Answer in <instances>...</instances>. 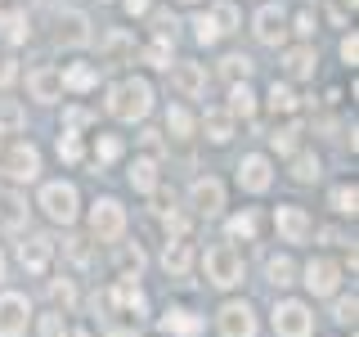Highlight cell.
Wrapping results in <instances>:
<instances>
[{
    "label": "cell",
    "instance_id": "obj_5",
    "mask_svg": "<svg viewBox=\"0 0 359 337\" xmlns=\"http://www.w3.org/2000/svg\"><path fill=\"white\" fill-rule=\"evenodd\" d=\"M0 171H5L14 185H32V180L41 176V149L32 140H14L0 157Z\"/></svg>",
    "mask_w": 359,
    "mask_h": 337
},
{
    "label": "cell",
    "instance_id": "obj_25",
    "mask_svg": "<svg viewBox=\"0 0 359 337\" xmlns=\"http://www.w3.org/2000/svg\"><path fill=\"white\" fill-rule=\"evenodd\" d=\"M202 131H207L211 144H229L233 140V117L224 108H207L202 112Z\"/></svg>",
    "mask_w": 359,
    "mask_h": 337
},
{
    "label": "cell",
    "instance_id": "obj_50",
    "mask_svg": "<svg viewBox=\"0 0 359 337\" xmlns=\"http://www.w3.org/2000/svg\"><path fill=\"white\" fill-rule=\"evenodd\" d=\"M149 5L153 0H121V9H126L130 18H140V14H149Z\"/></svg>",
    "mask_w": 359,
    "mask_h": 337
},
{
    "label": "cell",
    "instance_id": "obj_18",
    "mask_svg": "<svg viewBox=\"0 0 359 337\" xmlns=\"http://www.w3.org/2000/svg\"><path fill=\"white\" fill-rule=\"evenodd\" d=\"M108 301H112V306H121V310H130L135 319H144V315H149V297H144V288L135 284L130 275H121L117 284H112V292H108Z\"/></svg>",
    "mask_w": 359,
    "mask_h": 337
},
{
    "label": "cell",
    "instance_id": "obj_40",
    "mask_svg": "<svg viewBox=\"0 0 359 337\" xmlns=\"http://www.w3.org/2000/svg\"><path fill=\"white\" fill-rule=\"evenodd\" d=\"M59 157H63V162L67 166H76V162H81V157H86V144H81V135H59Z\"/></svg>",
    "mask_w": 359,
    "mask_h": 337
},
{
    "label": "cell",
    "instance_id": "obj_53",
    "mask_svg": "<svg viewBox=\"0 0 359 337\" xmlns=\"http://www.w3.org/2000/svg\"><path fill=\"white\" fill-rule=\"evenodd\" d=\"M0 279H5V252H0Z\"/></svg>",
    "mask_w": 359,
    "mask_h": 337
},
{
    "label": "cell",
    "instance_id": "obj_8",
    "mask_svg": "<svg viewBox=\"0 0 359 337\" xmlns=\"http://www.w3.org/2000/svg\"><path fill=\"white\" fill-rule=\"evenodd\" d=\"M274 230L283 243H306L314 234V220L306 207H297V202H283V207H274Z\"/></svg>",
    "mask_w": 359,
    "mask_h": 337
},
{
    "label": "cell",
    "instance_id": "obj_46",
    "mask_svg": "<svg viewBox=\"0 0 359 337\" xmlns=\"http://www.w3.org/2000/svg\"><path fill=\"white\" fill-rule=\"evenodd\" d=\"M341 63L346 67L359 63V37H355V32H351V37H341Z\"/></svg>",
    "mask_w": 359,
    "mask_h": 337
},
{
    "label": "cell",
    "instance_id": "obj_30",
    "mask_svg": "<svg viewBox=\"0 0 359 337\" xmlns=\"http://www.w3.org/2000/svg\"><path fill=\"white\" fill-rule=\"evenodd\" d=\"M319 176H323V162L314 153H292V180L297 185H314Z\"/></svg>",
    "mask_w": 359,
    "mask_h": 337
},
{
    "label": "cell",
    "instance_id": "obj_33",
    "mask_svg": "<svg viewBox=\"0 0 359 337\" xmlns=\"http://www.w3.org/2000/svg\"><path fill=\"white\" fill-rule=\"evenodd\" d=\"M166 135H171V140H189V135H194V112L189 108H166Z\"/></svg>",
    "mask_w": 359,
    "mask_h": 337
},
{
    "label": "cell",
    "instance_id": "obj_44",
    "mask_svg": "<svg viewBox=\"0 0 359 337\" xmlns=\"http://www.w3.org/2000/svg\"><path fill=\"white\" fill-rule=\"evenodd\" d=\"M86 121H90V112H86V108H67V112H63V131H67V135H76V131L86 126Z\"/></svg>",
    "mask_w": 359,
    "mask_h": 337
},
{
    "label": "cell",
    "instance_id": "obj_49",
    "mask_svg": "<svg viewBox=\"0 0 359 337\" xmlns=\"http://www.w3.org/2000/svg\"><path fill=\"white\" fill-rule=\"evenodd\" d=\"M292 32L297 37H314V14H297L292 18Z\"/></svg>",
    "mask_w": 359,
    "mask_h": 337
},
{
    "label": "cell",
    "instance_id": "obj_54",
    "mask_svg": "<svg viewBox=\"0 0 359 337\" xmlns=\"http://www.w3.org/2000/svg\"><path fill=\"white\" fill-rule=\"evenodd\" d=\"M67 337H90V333H67Z\"/></svg>",
    "mask_w": 359,
    "mask_h": 337
},
{
    "label": "cell",
    "instance_id": "obj_26",
    "mask_svg": "<svg viewBox=\"0 0 359 337\" xmlns=\"http://www.w3.org/2000/svg\"><path fill=\"white\" fill-rule=\"evenodd\" d=\"M297 275H301V270H297V261H292L287 252H274V256L265 261V279H269L274 288H292V284H297Z\"/></svg>",
    "mask_w": 359,
    "mask_h": 337
},
{
    "label": "cell",
    "instance_id": "obj_35",
    "mask_svg": "<svg viewBox=\"0 0 359 337\" xmlns=\"http://www.w3.org/2000/svg\"><path fill=\"white\" fill-rule=\"evenodd\" d=\"M229 239H243V243L256 239V211L252 207H243V211H233V216H229Z\"/></svg>",
    "mask_w": 359,
    "mask_h": 337
},
{
    "label": "cell",
    "instance_id": "obj_6",
    "mask_svg": "<svg viewBox=\"0 0 359 337\" xmlns=\"http://www.w3.org/2000/svg\"><path fill=\"white\" fill-rule=\"evenodd\" d=\"M269 324H274L278 337H310L314 333V310L306 301H274V315H269Z\"/></svg>",
    "mask_w": 359,
    "mask_h": 337
},
{
    "label": "cell",
    "instance_id": "obj_23",
    "mask_svg": "<svg viewBox=\"0 0 359 337\" xmlns=\"http://www.w3.org/2000/svg\"><path fill=\"white\" fill-rule=\"evenodd\" d=\"M162 265H166V275H189V265H194V243L189 239H171L166 243V252H162Z\"/></svg>",
    "mask_w": 359,
    "mask_h": 337
},
{
    "label": "cell",
    "instance_id": "obj_20",
    "mask_svg": "<svg viewBox=\"0 0 359 337\" xmlns=\"http://www.w3.org/2000/svg\"><path fill=\"white\" fill-rule=\"evenodd\" d=\"M314 67H319L314 45H292V50H283V72L292 77V81H310Z\"/></svg>",
    "mask_w": 359,
    "mask_h": 337
},
{
    "label": "cell",
    "instance_id": "obj_55",
    "mask_svg": "<svg viewBox=\"0 0 359 337\" xmlns=\"http://www.w3.org/2000/svg\"><path fill=\"white\" fill-rule=\"evenodd\" d=\"M180 5H198V0H180Z\"/></svg>",
    "mask_w": 359,
    "mask_h": 337
},
{
    "label": "cell",
    "instance_id": "obj_32",
    "mask_svg": "<svg viewBox=\"0 0 359 337\" xmlns=\"http://www.w3.org/2000/svg\"><path fill=\"white\" fill-rule=\"evenodd\" d=\"M328 207L337 211V216H355V211H359V189L355 185H337L328 194Z\"/></svg>",
    "mask_w": 359,
    "mask_h": 337
},
{
    "label": "cell",
    "instance_id": "obj_42",
    "mask_svg": "<svg viewBox=\"0 0 359 337\" xmlns=\"http://www.w3.org/2000/svg\"><path fill=\"white\" fill-rule=\"evenodd\" d=\"M194 41H198V45H216V41H220L216 22H211L207 14H198V18H194Z\"/></svg>",
    "mask_w": 359,
    "mask_h": 337
},
{
    "label": "cell",
    "instance_id": "obj_56",
    "mask_svg": "<svg viewBox=\"0 0 359 337\" xmlns=\"http://www.w3.org/2000/svg\"><path fill=\"white\" fill-rule=\"evenodd\" d=\"M346 5H351V9H355V0H346Z\"/></svg>",
    "mask_w": 359,
    "mask_h": 337
},
{
    "label": "cell",
    "instance_id": "obj_36",
    "mask_svg": "<svg viewBox=\"0 0 359 337\" xmlns=\"http://www.w3.org/2000/svg\"><path fill=\"white\" fill-rule=\"evenodd\" d=\"M265 104L274 108V112H297V90H292L287 81H274V86H269V95H265Z\"/></svg>",
    "mask_w": 359,
    "mask_h": 337
},
{
    "label": "cell",
    "instance_id": "obj_16",
    "mask_svg": "<svg viewBox=\"0 0 359 337\" xmlns=\"http://www.w3.org/2000/svg\"><path fill=\"white\" fill-rule=\"evenodd\" d=\"M18 261H22V270H27V275H45V270H50V261H54V243L41 239V234H27V239L18 243Z\"/></svg>",
    "mask_w": 359,
    "mask_h": 337
},
{
    "label": "cell",
    "instance_id": "obj_38",
    "mask_svg": "<svg viewBox=\"0 0 359 337\" xmlns=\"http://www.w3.org/2000/svg\"><path fill=\"white\" fill-rule=\"evenodd\" d=\"M36 333H41V337H67L72 329H67V315H63V310H50V315H41Z\"/></svg>",
    "mask_w": 359,
    "mask_h": 337
},
{
    "label": "cell",
    "instance_id": "obj_2",
    "mask_svg": "<svg viewBox=\"0 0 359 337\" xmlns=\"http://www.w3.org/2000/svg\"><path fill=\"white\" fill-rule=\"evenodd\" d=\"M202 275H207L211 288H238L243 284V256L233 243H211L207 252H202Z\"/></svg>",
    "mask_w": 359,
    "mask_h": 337
},
{
    "label": "cell",
    "instance_id": "obj_45",
    "mask_svg": "<svg viewBox=\"0 0 359 337\" xmlns=\"http://www.w3.org/2000/svg\"><path fill=\"white\" fill-rule=\"evenodd\" d=\"M14 77H18V59L14 54H0V90L14 86Z\"/></svg>",
    "mask_w": 359,
    "mask_h": 337
},
{
    "label": "cell",
    "instance_id": "obj_48",
    "mask_svg": "<svg viewBox=\"0 0 359 337\" xmlns=\"http://www.w3.org/2000/svg\"><path fill=\"white\" fill-rule=\"evenodd\" d=\"M140 144L149 149V157H157L162 153V131H140Z\"/></svg>",
    "mask_w": 359,
    "mask_h": 337
},
{
    "label": "cell",
    "instance_id": "obj_1",
    "mask_svg": "<svg viewBox=\"0 0 359 337\" xmlns=\"http://www.w3.org/2000/svg\"><path fill=\"white\" fill-rule=\"evenodd\" d=\"M108 117L117 121H144L153 112V81L149 77H126V81H117L108 90Z\"/></svg>",
    "mask_w": 359,
    "mask_h": 337
},
{
    "label": "cell",
    "instance_id": "obj_47",
    "mask_svg": "<svg viewBox=\"0 0 359 337\" xmlns=\"http://www.w3.org/2000/svg\"><path fill=\"white\" fill-rule=\"evenodd\" d=\"M67 256H72L76 265H90V247H86V239H67Z\"/></svg>",
    "mask_w": 359,
    "mask_h": 337
},
{
    "label": "cell",
    "instance_id": "obj_41",
    "mask_svg": "<svg viewBox=\"0 0 359 337\" xmlns=\"http://www.w3.org/2000/svg\"><path fill=\"white\" fill-rule=\"evenodd\" d=\"M117 157H121V140L117 135H99L95 140V162L108 166V162H117Z\"/></svg>",
    "mask_w": 359,
    "mask_h": 337
},
{
    "label": "cell",
    "instance_id": "obj_37",
    "mask_svg": "<svg viewBox=\"0 0 359 337\" xmlns=\"http://www.w3.org/2000/svg\"><path fill=\"white\" fill-rule=\"evenodd\" d=\"M50 297H54V306L67 315L76 306V284H72V279H50Z\"/></svg>",
    "mask_w": 359,
    "mask_h": 337
},
{
    "label": "cell",
    "instance_id": "obj_29",
    "mask_svg": "<svg viewBox=\"0 0 359 337\" xmlns=\"http://www.w3.org/2000/svg\"><path fill=\"white\" fill-rule=\"evenodd\" d=\"M207 18H211V22H216V32H220V37H229V32H238V27H243V18H238V9H233V5H229V0H216V5H211V9H207Z\"/></svg>",
    "mask_w": 359,
    "mask_h": 337
},
{
    "label": "cell",
    "instance_id": "obj_21",
    "mask_svg": "<svg viewBox=\"0 0 359 337\" xmlns=\"http://www.w3.org/2000/svg\"><path fill=\"white\" fill-rule=\"evenodd\" d=\"M27 37H32L27 9H0V41H5V45H22Z\"/></svg>",
    "mask_w": 359,
    "mask_h": 337
},
{
    "label": "cell",
    "instance_id": "obj_14",
    "mask_svg": "<svg viewBox=\"0 0 359 337\" xmlns=\"http://www.w3.org/2000/svg\"><path fill=\"white\" fill-rule=\"evenodd\" d=\"M27 95L36 99V104H59V99H63V77H59V67H50V63L32 67V72H27Z\"/></svg>",
    "mask_w": 359,
    "mask_h": 337
},
{
    "label": "cell",
    "instance_id": "obj_15",
    "mask_svg": "<svg viewBox=\"0 0 359 337\" xmlns=\"http://www.w3.org/2000/svg\"><path fill=\"white\" fill-rule=\"evenodd\" d=\"M171 86H175L184 99H202V95H207V67L194 63V59L171 63Z\"/></svg>",
    "mask_w": 359,
    "mask_h": 337
},
{
    "label": "cell",
    "instance_id": "obj_9",
    "mask_svg": "<svg viewBox=\"0 0 359 337\" xmlns=\"http://www.w3.org/2000/svg\"><path fill=\"white\" fill-rule=\"evenodd\" d=\"M32 324V301L22 292H0V337H22Z\"/></svg>",
    "mask_w": 359,
    "mask_h": 337
},
{
    "label": "cell",
    "instance_id": "obj_39",
    "mask_svg": "<svg viewBox=\"0 0 359 337\" xmlns=\"http://www.w3.org/2000/svg\"><path fill=\"white\" fill-rule=\"evenodd\" d=\"M297 140H301V126H297V121H287V126H278L274 135H269V144H274L278 153H297Z\"/></svg>",
    "mask_w": 359,
    "mask_h": 337
},
{
    "label": "cell",
    "instance_id": "obj_3",
    "mask_svg": "<svg viewBox=\"0 0 359 337\" xmlns=\"http://www.w3.org/2000/svg\"><path fill=\"white\" fill-rule=\"evenodd\" d=\"M36 207H41L54 225H72L76 216H81V194H76L72 180H50V185H41Z\"/></svg>",
    "mask_w": 359,
    "mask_h": 337
},
{
    "label": "cell",
    "instance_id": "obj_27",
    "mask_svg": "<svg viewBox=\"0 0 359 337\" xmlns=\"http://www.w3.org/2000/svg\"><path fill=\"white\" fill-rule=\"evenodd\" d=\"M126 176H130V189H140V194H157V157H135Z\"/></svg>",
    "mask_w": 359,
    "mask_h": 337
},
{
    "label": "cell",
    "instance_id": "obj_24",
    "mask_svg": "<svg viewBox=\"0 0 359 337\" xmlns=\"http://www.w3.org/2000/svg\"><path fill=\"white\" fill-rule=\"evenodd\" d=\"M59 77H63V90H72V95H86V90L99 86V72L90 63H67L59 67Z\"/></svg>",
    "mask_w": 359,
    "mask_h": 337
},
{
    "label": "cell",
    "instance_id": "obj_4",
    "mask_svg": "<svg viewBox=\"0 0 359 337\" xmlns=\"http://www.w3.org/2000/svg\"><path fill=\"white\" fill-rule=\"evenodd\" d=\"M90 239L95 243H117L121 234H126V207H121L117 198H95L90 202Z\"/></svg>",
    "mask_w": 359,
    "mask_h": 337
},
{
    "label": "cell",
    "instance_id": "obj_43",
    "mask_svg": "<svg viewBox=\"0 0 359 337\" xmlns=\"http://www.w3.org/2000/svg\"><path fill=\"white\" fill-rule=\"evenodd\" d=\"M355 315H359L355 292H351V297H337V306H332V319H337V324H355Z\"/></svg>",
    "mask_w": 359,
    "mask_h": 337
},
{
    "label": "cell",
    "instance_id": "obj_22",
    "mask_svg": "<svg viewBox=\"0 0 359 337\" xmlns=\"http://www.w3.org/2000/svg\"><path fill=\"white\" fill-rule=\"evenodd\" d=\"M162 329L171 333V337H198L202 333V319H198L194 310H184V306H171V310L162 315Z\"/></svg>",
    "mask_w": 359,
    "mask_h": 337
},
{
    "label": "cell",
    "instance_id": "obj_11",
    "mask_svg": "<svg viewBox=\"0 0 359 337\" xmlns=\"http://www.w3.org/2000/svg\"><path fill=\"white\" fill-rule=\"evenodd\" d=\"M269 185H274V162L265 153H247L238 162V189L243 194H265Z\"/></svg>",
    "mask_w": 359,
    "mask_h": 337
},
{
    "label": "cell",
    "instance_id": "obj_7",
    "mask_svg": "<svg viewBox=\"0 0 359 337\" xmlns=\"http://www.w3.org/2000/svg\"><path fill=\"white\" fill-rule=\"evenodd\" d=\"M216 329L220 337H256V310L247 306V301H224V306L216 310Z\"/></svg>",
    "mask_w": 359,
    "mask_h": 337
},
{
    "label": "cell",
    "instance_id": "obj_12",
    "mask_svg": "<svg viewBox=\"0 0 359 337\" xmlns=\"http://www.w3.org/2000/svg\"><path fill=\"white\" fill-rule=\"evenodd\" d=\"M189 207H194L198 216H220L224 211V185L216 176H198L194 185H189Z\"/></svg>",
    "mask_w": 359,
    "mask_h": 337
},
{
    "label": "cell",
    "instance_id": "obj_34",
    "mask_svg": "<svg viewBox=\"0 0 359 337\" xmlns=\"http://www.w3.org/2000/svg\"><path fill=\"white\" fill-rule=\"evenodd\" d=\"M171 54H175V41H166V37H153L144 45V63L149 67H171Z\"/></svg>",
    "mask_w": 359,
    "mask_h": 337
},
{
    "label": "cell",
    "instance_id": "obj_31",
    "mask_svg": "<svg viewBox=\"0 0 359 337\" xmlns=\"http://www.w3.org/2000/svg\"><path fill=\"white\" fill-rule=\"evenodd\" d=\"M252 59H247V54H224V59H220V77H224V81H229V86H238V81H247V77H252Z\"/></svg>",
    "mask_w": 359,
    "mask_h": 337
},
{
    "label": "cell",
    "instance_id": "obj_19",
    "mask_svg": "<svg viewBox=\"0 0 359 337\" xmlns=\"http://www.w3.org/2000/svg\"><path fill=\"white\" fill-rule=\"evenodd\" d=\"M99 54H104L108 67L130 63L135 59V37H130V32H121V27H112V32H104V41H99Z\"/></svg>",
    "mask_w": 359,
    "mask_h": 337
},
{
    "label": "cell",
    "instance_id": "obj_52",
    "mask_svg": "<svg viewBox=\"0 0 359 337\" xmlns=\"http://www.w3.org/2000/svg\"><path fill=\"white\" fill-rule=\"evenodd\" d=\"M9 135H14V131H9V126H0V153H5L9 144H14V140H9Z\"/></svg>",
    "mask_w": 359,
    "mask_h": 337
},
{
    "label": "cell",
    "instance_id": "obj_17",
    "mask_svg": "<svg viewBox=\"0 0 359 337\" xmlns=\"http://www.w3.org/2000/svg\"><path fill=\"white\" fill-rule=\"evenodd\" d=\"M54 37H59V45H67V50H81V45H90L95 32H90V18L81 14V9H63V14H59V32H54Z\"/></svg>",
    "mask_w": 359,
    "mask_h": 337
},
{
    "label": "cell",
    "instance_id": "obj_51",
    "mask_svg": "<svg viewBox=\"0 0 359 337\" xmlns=\"http://www.w3.org/2000/svg\"><path fill=\"white\" fill-rule=\"evenodd\" d=\"M121 261H126V265H135V270H140V265H144V252H140V247H126V252H121Z\"/></svg>",
    "mask_w": 359,
    "mask_h": 337
},
{
    "label": "cell",
    "instance_id": "obj_10",
    "mask_svg": "<svg viewBox=\"0 0 359 337\" xmlns=\"http://www.w3.org/2000/svg\"><path fill=\"white\" fill-rule=\"evenodd\" d=\"M301 284H306L314 297H332L337 284H341V265H337L332 256H314V261L301 270Z\"/></svg>",
    "mask_w": 359,
    "mask_h": 337
},
{
    "label": "cell",
    "instance_id": "obj_28",
    "mask_svg": "<svg viewBox=\"0 0 359 337\" xmlns=\"http://www.w3.org/2000/svg\"><path fill=\"white\" fill-rule=\"evenodd\" d=\"M224 112H229L233 121H247V117H256V95H252V86L238 81V86H229V104H224Z\"/></svg>",
    "mask_w": 359,
    "mask_h": 337
},
{
    "label": "cell",
    "instance_id": "obj_13",
    "mask_svg": "<svg viewBox=\"0 0 359 337\" xmlns=\"http://www.w3.org/2000/svg\"><path fill=\"white\" fill-rule=\"evenodd\" d=\"M252 32H256V41H261V45H283L287 41V14H283V5H261V9H256V18H252Z\"/></svg>",
    "mask_w": 359,
    "mask_h": 337
}]
</instances>
